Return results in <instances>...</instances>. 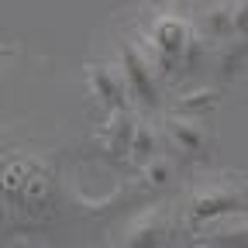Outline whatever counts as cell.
<instances>
[{
	"label": "cell",
	"mask_w": 248,
	"mask_h": 248,
	"mask_svg": "<svg viewBox=\"0 0 248 248\" xmlns=\"http://www.w3.org/2000/svg\"><path fill=\"white\" fill-rule=\"evenodd\" d=\"M190 38H193V21L176 7H159L145 21V35H138L135 45L148 55L159 79H166L183 69V55L190 48Z\"/></svg>",
	"instance_id": "6da1fadb"
},
{
	"label": "cell",
	"mask_w": 248,
	"mask_h": 248,
	"mask_svg": "<svg viewBox=\"0 0 248 248\" xmlns=\"http://www.w3.org/2000/svg\"><path fill=\"white\" fill-rule=\"evenodd\" d=\"M117 69H121L124 83H128L131 107H141V110H159L162 107L159 73L152 69L148 55L135 45V38H117Z\"/></svg>",
	"instance_id": "7a4b0ae2"
},
{
	"label": "cell",
	"mask_w": 248,
	"mask_h": 248,
	"mask_svg": "<svg viewBox=\"0 0 248 248\" xmlns=\"http://www.w3.org/2000/svg\"><path fill=\"white\" fill-rule=\"evenodd\" d=\"M248 207V190L245 186H228V183H214L203 186L190 197L186 203V224L190 228H207L217 221H228V217L241 214Z\"/></svg>",
	"instance_id": "3957f363"
},
{
	"label": "cell",
	"mask_w": 248,
	"mask_h": 248,
	"mask_svg": "<svg viewBox=\"0 0 248 248\" xmlns=\"http://www.w3.org/2000/svg\"><path fill=\"white\" fill-rule=\"evenodd\" d=\"M86 86L93 93V100L107 114L131 110V93H128V83H124L117 62H90L86 66Z\"/></svg>",
	"instance_id": "277c9868"
},
{
	"label": "cell",
	"mask_w": 248,
	"mask_h": 248,
	"mask_svg": "<svg viewBox=\"0 0 248 248\" xmlns=\"http://www.w3.org/2000/svg\"><path fill=\"white\" fill-rule=\"evenodd\" d=\"M135 124H138V117H135L131 110L107 114V121L100 124V131H97V148L104 152V159H110V162H128L131 138H135Z\"/></svg>",
	"instance_id": "5b68a950"
},
{
	"label": "cell",
	"mask_w": 248,
	"mask_h": 248,
	"mask_svg": "<svg viewBox=\"0 0 248 248\" xmlns=\"http://www.w3.org/2000/svg\"><path fill=\"white\" fill-rule=\"evenodd\" d=\"M169 238H172V217H169V210L155 207V210H145L138 221L124 231L121 248H166Z\"/></svg>",
	"instance_id": "8992f818"
},
{
	"label": "cell",
	"mask_w": 248,
	"mask_h": 248,
	"mask_svg": "<svg viewBox=\"0 0 248 248\" xmlns=\"http://www.w3.org/2000/svg\"><path fill=\"white\" fill-rule=\"evenodd\" d=\"M197 35L207 45H231L238 38V24H234V0H214V4L197 17Z\"/></svg>",
	"instance_id": "52a82bcc"
},
{
	"label": "cell",
	"mask_w": 248,
	"mask_h": 248,
	"mask_svg": "<svg viewBox=\"0 0 248 248\" xmlns=\"http://www.w3.org/2000/svg\"><path fill=\"white\" fill-rule=\"evenodd\" d=\"M162 135L169 138V145H172L179 155H186V159H200V155L210 148L207 131L200 128L197 121L179 117V114H162Z\"/></svg>",
	"instance_id": "ba28073f"
},
{
	"label": "cell",
	"mask_w": 248,
	"mask_h": 248,
	"mask_svg": "<svg viewBox=\"0 0 248 248\" xmlns=\"http://www.w3.org/2000/svg\"><path fill=\"white\" fill-rule=\"evenodd\" d=\"M217 104H221V90H217V86H190V90H183L179 97L172 100V114L197 121V117L210 114Z\"/></svg>",
	"instance_id": "9c48e42d"
},
{
	"label": "cell",
	"mask_w": 248,
	"mask_h": 248,
	"mask_svg": "<svg viewBox=\"0 0 248 248\" xmlns=\"http://www.w3.org/2000/svg\"><path fill=\"white\" fill-rule=\"evenodd\" d=\"M159 155V131L152 128L148 121H138L135 124V138H131V152H128V162L135 169H141L145 162H152Z\"/></svg>",
	"instance_id": "30bf717a"
},
{
	"label": "cell",
	"mask_w": 248,
	"mask_h": 248,
	"mask_svg": "<svg viewBox=\"0 0 248 248\" xmlns=\"http://www.w3.org/2000/svg\"><path fill=\"white\" fill-rule=\"evenodd\" d=\"M248 62V38H234L231 45H224L221 59H217V79L221 83H231Z\"/></svg>",
	"instance_id": "8fae6325"
},
{
	"label": "cell",
	"mask_w": 248,
	"mask_h": 248,
	"mask_svg": "<svg viewBox=\"0 0 248 248\" xmlns=\"http://www.w3.org/2000/svg\"><path fill=\"white\" fill-rule=\"evenodd\" d=\"M141 179H145V186H152V190H166V186L176 183V162L169 155H155L152 162L141 166Z\"/></svg>",
	"instance_id": "7c38bea8"
},
{
	"label": "cell",
	"mask_w": 248,
	"mask_h": 248,
	"mask_svg": "<svg viewBox=\"0 0 248 248\" xmlns=\"http://www.w3.org/2000/svg\"><path fill=\"white\" fill-rule=\"evenodd\" d=\"M210 248H248V221H234L207 234Z\"/></svg>",
	"instance_id": "4fadbf2b"
}]
</instances>
